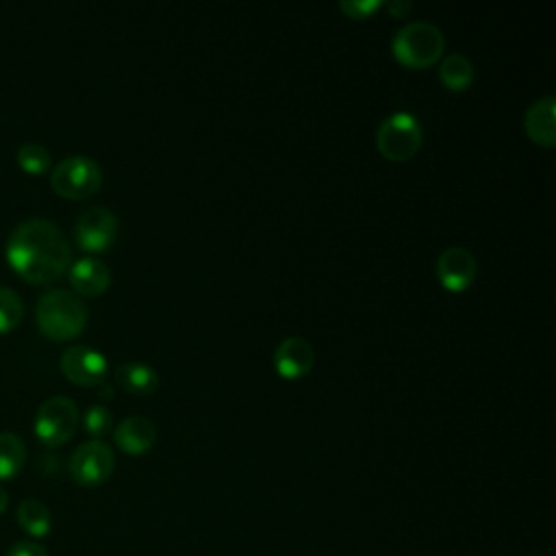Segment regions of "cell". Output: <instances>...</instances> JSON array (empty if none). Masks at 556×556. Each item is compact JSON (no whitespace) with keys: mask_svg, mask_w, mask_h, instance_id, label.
I'll return each instance as SVG.
<instances>
[{"mask_svg":"<svg viewBox=\"0 0 556 556\" xmlns=\"http://www.w3.org/2000/svg\"><path fill=\"white\" fill-rule=\"evenodd\" d=\"M113 450L100 439H89L80 443L70 456V473L83 486L102 484L113 473Z\"/></svg>","mask_w":556,"mask_h":556,"instance_id":"7","label":"cell"},{"mask_svg":"<svg viewBox=\"0 0 556 556\" xmlns=\"http://www.w3.org/2000/svg\"><path fill=\"white\" fill-rule=\"evenodd\" d=\"M523 128L534 143L543 148H554L556 146V98L543 96L534 100L526 111Z\"/></svg>","mask_w":556,"mask_h":556,"instance_id":"13","label":"cell"},{"mask_svg":"<svg viewBox=\"0 0 556 556\" xmlns=\"http://www.w3.org/2000/svg\"><path fill=\"white\" fill-rule=\"evenodd\" d=\"M50 182L59 195L83 200L100 189L102 169L93 159L85 154H72L54 165Z\"/></svg>","mask_w":556,"mask_h":556,"instance_id":"5","label":"cell"},{"mask_svg":"<svg viewBox=\"0 0 556 556\" xmlns=\"http://www.w3.org/2000/svg\"><path fill=\"white\" fill-rule=\"evenodd\" d=\"M70 282L76 293L96 298L109 289L111 271L102 261H98L93 256H83L72 263Z\"/></svg>","mask_w":556,"mask_h":556,"instance_id":"14","label":"cell"},{"mask_svg":"<svg viewBox=\"0 0 556 556\" xmlns=\"http://www.w3.org/2000/svg\"><path fill=\"white\" fill-rule=\"evenodd\" d=\"M115 382L132 395H150L159 387V374L143 361H126L117 365Z\"/></svg>","mask_w":556,"mask_h":556,"instance_id":"15","label":"cell"},{"mask_svg":"<svg viewBox=\"0 0 556 556\" xmlns=\"http://www.w3.org/2000/svg\"><path fill=\"white\" fill-rule=\"evenodd\" d=\"M76 241L87 252H104L117 237V217L106 206H89L76 219Z\"/></svg>","mask_w":556,"mask_h":556,"instance_id":"8","label":"cell"},{"mask_svg":"<svg viewBox=\"0 0 556 556\" xmlns=\"http://www.w3.org/2000/svg\"><path fill=\"white\" fill-rule=\"evenodd\" d=\"M7 261L24 280L46 285L61 278L70 267L72 248L54 222L28 217L11 230Z\"/></svg>","mask_w":556,"mask_h":556,"instance_id":"1","label":"cell"},{"mask_svg":"<svg viewBox=\"0 0 556 556\" xmlns=\"http://www.w3.org/2000/svg\"><path fill=\"white\" fill-rule=\"evenodd\" d=\"M22 313H24L22 298L9 287H0V332L13 330L20 324Z\"/></svg>","mask_w":556,"mask_h":556,"instance_id":"20","label":"cell"},{"mask_svg":"<svg viewBox=\"0 0 556 556\" xmlns=\"http://www.w3.org/2000/svg\"><path fill=\"white\" fill-rule=\"evenodd\" d=\"M424 141L421 124L415 115L406 111H397L384 117L376 130V148L378 152L395 163L413 159Z\"/></svg>","mask_w":556,"mask_h":556,"instance_id":"4","label":"cell"},{"mask_svg":"<svg viewBox=\"0 0 556 556\" xmlns=\"http://www.w3.org/2000/svg\"><path fill=\"white\" fill-rule=\"evenodd\" d=\"M7 506H9V495H7V491L0 486V515L7 510Z\"/></svg>","mask_w":556,"mask_h":556,"instance_id":"25","label":"cell"},{"mask_svg":"<svg viewBox=\"0 0 556 556\" xmlns=\"http://www.w3.org/2000/svg\"><path fill=\"white\" fill-rule=\"evenodd\" d=\"M17 163L28 174H41L50 167V152L41 143H22L17 148Z\"/></svg>","mask_w":556,"mask_h":556,"instance_id":"19","label":"cell"},{"mask_svg":"<svg viewBox=\"0 0 556 556\" xmlns=\"http://www.w3.org/2000/svg\"><path fill=\"white\" fill-rule=\"evenodd\" d=\"M382 7H384L382 0H343L339 4V9L352 20H367Z\"/></svg>","mask_w":556,"mask_h":556,"instance_id":"22","label":"cell"},{"mask_svg":"<svg viewBox=\"0 0 556 556\" xmlns=\"http://www.w3.org/2000/svg\"><path fill=\"white\" fill-rule=\"evenodd\" d=\"M26 460V445L15 432H0V480L20 473Z\"/></svg>","mask_w":556,"mask_h":556,"instance_id":"18","label":"cell"},{"mask_svg":"<svg viewBox=\"0 0 556 556\" xmlns=\"http://www.w3.org/2000/svg\"><path fill=\"white\" fill-rule=\"evenodd\" d=\"M528 556H541V554H528Z\"/></svg>","mask_w":556,"mask_h":556,"instance_id":"26","label":"cell"},{"mask_svg":"<svg viewBox=\"0 0 556 556\" xmlns=\"http://www.w3.org/2000/svg\"><path fill=\"white\" fill-rule=\"evenodd\" d=\"M17 523L20 528L28 534V536H35V539H43L48 536L50 528H52V515L48 510V506L35 497H28V500H22L20 506H17Z\"/></svg>","mask_w":556,"mask_h":556,"instance_id":"16","label":"cell"},{"mask_svg":"<svg viewBox=\"0 0 556 556\" xmlns=\"http://www.w3.org/2000/svg\"><path fill=\"white\" fill-rule=\"evenodd\" d=\"M476 274H478V263L467 248H460V245L445 248L437 258V278L452 293H460L469 289L476 280Z\"/></svg>","mask_w":556,"mask_h":556,"instance_id":"9","label":"cell"},{"mask_svg":"<svg viewBox=\"0 0 556 556\" xmlns=\"http://www.w3.org/2000/svg\"><path fill=\"white\" fill-rule=\"evenodd\" d=\"M443 50L445 37L441 28L421 20L404 24L391 41L393 59L410 70H426L434 65L443 56Z\"/></svg>","mask_w":556,"mask_h":556,"instance_id":"3","label":"cell"},{"mask_svg":"<svg viewBox=\"0 0 556 556\" xmlns=\"http://www.w3.org/2000/svg\"><path fill=\"white\" fill-rule=\"evenodd\" d=\"M393 17H406L410 11H413V4L408 0H391V2H384V7Z\"/></svg>","mask_w":556,"mask_h":556,"instance_id":"24","label":"cell"},{"mask_svg":"<svg viewBox=\"0 0 556 556\" xmlns=\"http://www.w3.org/2000/svg\"><path fill=\"white\" fill-rule=\"evenodd\" d=\"M106 358L91 345H72L61 354V371L76 384H100L106 376Z\"/></svg>","mask_w":556,"mask_h":556,"instance_id":"10","label":"cell"},{"mask_svg":"<svg viewBox=\"0 0 556 556\" xmlns=\"http://www.w3.org/2000/svg\"><path fill=\"white\" fill-rule=\"evenodd\" d=\"M35 319L46 337L67 341L83 332L87 324V306L70 289H50L37 300Z\"/></svg>","mask_w":556,"mask_h":556,"instance_id":"2","label":"cell"},{"mask_svg":"<svg viewBox=\"0 0 556 556\" xmlns=\"http://www.w3.org/2000/svg\"><path fill=\"white\" fill-rule=\"evenodd\" d=\"M315 365L313 345L304 337H287L274 350V367L285 380L306 376Z\"/></svg>","mask_w":556,"mask_h":556,"instance_id":"11","label":"cell"},{"mask_svg":"<svg viewBox=\"0 0 556 556\" xmlns=\"http://www.w3.org/2000/svg\"><path fill=\"white\" fill-rule=\"evenodd\" d=\"M78 426V408L67 395L43 400L35 415V434L41 443L56 447L65 443Z\"/></svg>","mask_w":556,"mask_h":556,"instance_id":"6","label":"cell"},{"mask_svg":"<svg viewBox=\"0 0 556 556\" xmlns=\"http://www.w3.org/2000/svg\"><path fill=\"white\" fill-rule=\"evenodd\" d=\"M439 78L450 91H465L473 83V63L458 52L447 54L439 65Z\"/></svg>","mask_w":556,"mask_h":556,"instance_id":"17","label":"cell"},{"mask_svg":"<svg viewBox=\"0 0 556 556\" xmlns=\"http://www.w3.org/2000/svg\"><path fill=\"white\" fill-rule=\"evenodd\" d=\"M7 556H48L46 549L39 545V543H33V541H20L15 543Z\"/></svg>","mask_w":556,"mask_h":556,"instance_id":"23","label":"cell"},{"mask_svg":"<svg viewBox=\"0 0 556 556\" xmlns=\"http://www.w3.org/2000/svg\"><path fill=\"white\" fill-rule=\"evenodd\" d=\"M113 426V415L106 406L102 404H93L85 410L83 415V428L87 434H91L93 439H100L102 434H106Z\"/></svg>","mask_w":556,"mask_h":556,"instance_id":"21","label":"cell"},{"mask_svg":"<svg viewBox=\"0 0 556 556\" xmlns=\"http://www.w3.org/2000/svg\"><path fill=\"white\" fill-rule=\"evenodd\" d=\"M113 439L122 452L130 456H141L150 452L156 443V426L143 415H130L115 426Z\"/></svg>","mask_w":556,"mask_h":556,"instance_id":"12","label":"cell"}]
</instances>
